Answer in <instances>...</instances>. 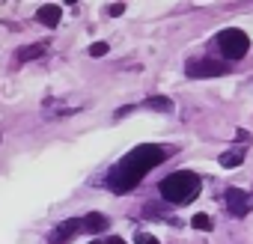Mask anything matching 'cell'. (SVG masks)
<instances>
[{
    "label": "cell",
    "instance_id": "6",
    "mask_svg": "<svg viewBox=\"0 0 253 244\" xmlns=\"http://www.w3.org/2000/svg\"><path fill=\"white\" fill-rule=\"evenodd\" d=\"M81 229H84V217H69V220H63V223L48 235V241H51V244H69Z\"/></svg>",
    "mask_w": 253,
    "mask_h": 244
},
{
    "label": "cell",
    "instance_id": "7",
    "mask_svg": "<svg viewBox=\"0 0 253 244\" xmlns=\"http://www.w3.org/2000/svg\"><path fill=\"white\" fill-rule=\"evenodd\" d=\"M104 229H107V217H104L101 211H89V214L84 217V232L98 235V232H104Z\"/></svg>",
    "mask_w": 253,
    "mask_h": 244
},
{
    "label": "cell",
    "instance_id": "4",
    "mask_svg": "<svg viewBox=\"0 0 253 244\" xmlns=\"http://www.w3.org/2000/svg\"><path fill=\"white\" fill-rule=\"evenodd\" d=\"M188 78H220L226 75V60H211V57H200V60H188L185 66Z\"/></svg>",
    "mask_w": 253,
    "mask_h": 244
},
{
    "label": "cell",
    "instance_id": "9",
    "mask_svg": "<svg viewBox=\"0 0 253 244\" xmlns=\"http://www.w3.org/2000/svg\"><path fill=\"white\" fill-rule=\"evenodd\" d=\"M45 51H48V42H36V45H27V48H21V51H18V63H27V60H39V57H45Z\"/></svg>",
    "mask_w": 253,
    "mask_h": 244
},
{
    "label": "cell",
    "instance_id": "16",
    "mask_svg": "<svg viewBox=\"0 0 253 244\" xmlns=\"http://www.w3.org/2000/svg\"><path fill=\"white\" fill-rule=\"evenodd\" d=\"M92 244H125V241H122V238H116V235H113V238H107V241H92Z\"/></svg>",
    "mask_w": 253,
    "mask_h": 244
},
{
    "label": "cell",
    "instance_id": "11",
    "mask_svg": "<svg viewBox=\"0 0 253 244\" xmlns=\"http://www.w3.org/2000/svg\"><path fill=\"white\" fill-rule=\"evenodd\" d=\"M191 226H194V229H200V232H209L214 223H211V217H209V214H194V217H191Z\"/></svg>",
    "mask_w": 253,
    "mask_h": 244
},
{
    "label": "cell",
    "instance_id": "14",
    "mask_svg": "<svg viewBox=\"0 0 253 244\" xmlns=\"http://www.w3.org/2000/svg\"><path fill=\"white\" fill-rule=\"evenodd\" d=\"M137 244H161L155 235H149V232H137Z\"/></svg>",
    "mask_w": 253,
    "mask_h": 244
},
{
    "label": "cell",
    "instance_id": "3",
    "mask_svg": "<svg viewBox=\"0 0 253 244\" xmlns=\"http://www.w3.org/2000/svg\"><path fill=\"white\" fill-rule=\"evenodd\" d=\"M217 45L226 54V60H241L250 51V36L244 30H238V27H229V30H223L217 36Z\"/></svg>",
    "mask_w": 253,
    "mask_h": 244
},
{
    "label": "cell",
    "instance_id": "15",
    "mask_svg": "<svg viewBox=\"0 0 253 244\" xmlns=\"http://www.w3.org/2000/svg\"><path fill=\"white\" fill-rule=\"evenodd\" d=\"M125 12V3H110V9H107V15H113V18H119Z\"/></svg>",
    "mask_w": 253,
    "mask_h": 244
},
{
    "label": "cell",
    "instance_id": "8",
    "mask_svg": "<svg viewBox=\"0 0 253 244\" xmlns=\"http://www.w3.org/2000/svg\"><path fill=\"white\" fill-rule=\"evenodd\" d=\"M36 18H39L45 27H57V24H60V6H57V3H48V6H42V9L36 12Z\"/></svg>",
    "mask_w": 253,
    "mask_h": 244
},
{
    "label": "cell",
    "instance_id": "13",
    "mask_svg": "<svg viewBox=\"0 0 253 244\" xmlns=\"http://www.w3.org/2000/svg\"><path fill=\"white\" fill-rule=\"evenodd\" d=\"M107 51H110L107 42H92V45H89V57H104Z\"/></svg>",
    "mask_w": 253,
    "mask_h": 244
},
{
    "label": "cell",
    "instance_id": "10",
    "mask_svg": "<svg viewBox=\"0 0 253 244\" xmlns=\"http://www.w3.org/2000/svg\"><path fill=\"white\" fill-rule=\"evenodd\" d=\"M220 167H226V170H232V167H238L241 161H244V149H229V152H223L220 158Z\"/></svg>",
    "mask_w": 253,
    "mask_h": 244
},
{
    "label": "cell",
    "instance_id": "2",
    "mask_svg": "<svg viewBox=\"0 0 253 244\" xmlns=\"http://www.w3.org/2000/svg\"><path fill=\"white\" fill-rule=\"evenodd\" d=\"M200 188H203V179H200L197 173H191V170H179V173L167 176V179L161 182L158 191H161V197H164L167 203H173V205H188V203L197 200Z\"/></svg>",
    "mask_w": 253,
    "mask_h": 244
},
{
    "label": "cell",
    "instance_id": "1",
    "mask_svg": "<svg viewBox=\"0 0 253 244\" xmlns=\"http://www.w3.org/2000/svg\"><path fill=\"white\" fill-rule=\"evenodd\" d=\"M170 155H173L170 146H137V149H131L128 155H125V158L107 173V188H110L113 194H125V191L137 188V185L143 182V176H146L152 167L164 164Z\"/></svg>",
    "mask_w": 253,
    "mask_h": 244
},
{
    "label": "cell",
    "instance_id": "12",
    "mask_svg": "<svg viewBox=\"0 0 253 244\" xmlns=\"http://www.w3.org/2000/svg\"><path fill=\"white\" fill-rule=\"evenodd\" d=\"M146 104H149V107H158V110H164V113H170V110H173V101H170V98H164V95H152Z\"/></svg>",
    "mask_w": 253,
    "mask_h": 244
},
{
    "label": "cell",
    "instance_id": "5",
    "mask_svg": "<svg viewBox=\"0 0 253 244\" xmlns=\"http://www.w3.org/2000/svg\"><path fill=\"white\" fill-rule=\"evenodd\" d=\"M223 205H226V211H229L232 217H244V214L253 208V197H250L247 191H241V188H226Z\"/></svg>",
    "mask_w": 253,
    "mask_h": 244
}]
</instances>
